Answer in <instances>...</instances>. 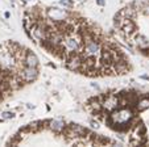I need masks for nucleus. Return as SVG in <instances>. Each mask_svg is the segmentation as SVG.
Instances as JSON below:
<instances>
[{
    "label": "nucleus",
    "instance_id": "1",
    "mask_svg": "<svg viewBox=\"0 0 149 147\" xmlns=\"http://www.w3.org/2000/svg\"><path fill=\"white\" fill-rule=\"evenodd\" d=\"M132 118H133L132 110L129 108H121V109H115V110L111 112L110 122L112 123V125L120 128V126L128 125Z\"/></svg>",
    "mask_w": 149,
    "mask_h": 147
},
{
    "label": "nucleus",
    "instance_id": "2",
    "mask_svg": "<svg viewBox=\"0 0 149 147\" xmlns=\"http://www.w3.org/2000/svg\"><path fill=\"white\" fill-rule=\"evenodd\" d=\"M82 43H83L82 37L74 30H71L69 34H66V37L63 38V42H62V45H65V49L67 53L79 51L82 49Z\"/></svg>",
    "mask_w": 149,
    "mask_h": 147
},
{
    "label": "nucleus",
    "instance_id": "3",
    "mask_svg": "<svg viewBox=\"0 0 149 147\" xmlns=\"http://www.w3.org/2000/svg\"><path fill=\"white\" fill-rule=\"evenodd\" d=\"M102 50V46L99 41H96L93 37H87L85 41V46H83V51H85V58H88V56H95L99 55Z\"/></svg>",
    "mask_w": 149,
    "mask_h": 147
},
{
    "label": "nucleus",
    "instance_id": "4",
    "mask_svg": "<svg viewBox=\"0 0 149 147\" xmlns=\"http://www.w3.org/2000/svg\"><path fill=\"white\" fill-rule=\"evenodd\" d=\"M37 75H38V72L36 70V67H30V66L24 67L20 72V77L22 82H33L37 77Z\"/></svg>",
    "mask_w": 149,
    "mask_h": 147
},
{
    "label": "nucleus",
    "instance_id": "5",
    "mask_svg": "<svg viewBox=\"0 0 149 147\" xmlns=\"http://www.w3.org/2000/svg\"><path fill=\"white\" fill-rule=\"evenodd\" d=\"M48 16L50 20L54 21H63L67 17V12L65 9H60V8H50L48 9Z\"/></svg>",
    "mask_w": 149,
    "mask_h": 147
},
{
    "label": "nucleus",
    "instance_id": "6",
    "mask_svg": "<svg viewBox=\"0 0 149 147\" xmlns=\"http://www.w3.org/2000/svg\"><path fill=\"white\" fill-rule=\"evenodd\" d=\"M102 106L106 110H108V112L115 110V109L119 106V97H118V96H113V95L106 97V100L103 101Z\"/></svg>",
    "mask_w": 149,
    "mask_h": 147
},
{
    "label": "nucleus",
    "instance_id": "7",
    "mask_svg": "<svg viewBox=\"0 0 149 147\" xmlns=\"http://www.w3.org/2000/svg\"><path fill=\"white\" fill-rule=\"evenodd\" d=\"M66 66H67L70 70H75V71H78V70H81L82 67H83V59H82V58H79L78 55H71L70 58H69Z\"/></svg>",
    "mask_w": 149,
    "mask_h": 147
},
{
    "label": "nucleus",
    "instance_id": "8",
    "mask_svg": "<svg viewBox=\"0 0 149 147\" xmlns=\"http://www.w3.org/2000/svg\"><path fill=\"white\" fill-rule=\"evenodd\" d=\"M120 26H121V29L124 30V33L125 34H131V33L133 32V30H136V25L133 24V22L129 20V18H124L123 20V22L120 24Z\"/></svg>",
    "mask_w": 149,
    "mask_h": 147
},
{
    "label": "nucleus",
    "instance_id": "9",
    "mask_svg": "<svg viewBox=\"0 0 149 147\" xmlns=\"http://www.w3.org/2000/svg\"><path fill=\"white\" fill-rule=\"evenodd\" d=\"M50 129L55 133H61L65 129V122L62 120H53L50 121Z\"/></svg>",
    "mask_w": 149,
    "mask_h": 147
},
{
    "label": "nucleus",
    "instance_id": "10",
    "mask_svg": "<svg viewBox=\"0 0 149 147\" xmlns=\"http://www.w3.org/2000/svg\"><path fill=\"white\" fill-rule=\"evenodd\" d=\"M24 62H25V64H27V66H30V67H37V64H38V59H37V56L34 55L33 53H27Z\"/></svg>",
    "mask_w": 149,
    "mask_h": 147
},
{
    "label": "nucleus",
    "instance_id": "11",
    "mask_svg": "<svg viewBox=\"0 0 149 147\" xmlns=\"http://www.w3.org/2000/svg\"><path fill=\"white\" fill-rule=\"evenodd\" d=\"M69 131H71V133H74V135H83L87 130L83 128V126H81V125H77V123H71L70 126H69Z\"/></svg>",
    "mask_w": 149,
    "mask_h": 147
},
{
    "label": "nucleus",
    "instance_id": "12",
    "mask_svg": "<svg viewBox=\"0 0 149 147\" xmlns=\"http://www.w3.org/2000/svg\"><path fill=\"white\" fill-rule=\"evenodd\" d=\"M135 41H136V45H137V46H139V47H141V49H145V47H148V45H149V41H148V38H146L145 36H143V34H139V36H136Z\"/></svg>",
    "mask_w": 149,
    "mask_h": 147
},
{
    "label": "nucleus",
    "instance_id": "13",
    "mask_svg": "<svg viewBox=\"0 0 149 147\" xmlns=\"http://www.w3.org/2000/svg\"><path fill=\"white\" fill-rule=\"evenodd\" d=\"M148 108H149V99L148 97L139 100V103H137V109L139 110H145Z\"/></svg>",
    "mask_w": 149,
    "mask_h": 147
},
{
    "label": "nucleus",
    "instance_id": "14",
    "mask_svg": "<svg viewBox=\"0 0 149 147\" xmlns=\"http://www.w3.org/2000/svg\"><path fill=\"white\" fill-rule=\"evenodd\" d=\"M15 117V114L12 112H4L3 114H2V118L3 120H8V118H13Z\"/></svg>",
    "mask_w": 149,
    "mask_h": 147
},
{
    "label": "nucleus",
    "instance_id": "15",
    "mask_svg": "<svg viewBox=\"0 0 149 147\" xmlns=\"http://www.w3.org/2000/svg\"><path fill=\"white\" fill-rule=\"evenodd\" d=\"M60 4H62V5H65V7H73V0H61L60 2Z\"/></svg>",
    "mask_w": 149,
    "mask_h": 147
},
{
    "label": "nucleus",
    "instance_id": "16",
    "mask_svg": "<svg viewBox=\"0 0 149 147\" xmlns=\"http://www.w3.org/2000/svg\"><path fill=\"white\" fill-rule=\"evenodd\" d=\"M96 3H98V5H104L106 4L104 0H96Z\"/></svg>",
    "mask_w": 149,
    "mask_h": 147
},
{
    "label": "nucleus",
    "instance_id": "17",
    "mask_svg": "<svg viewBox=\"0 0 149 147\" xmlns=\"http://www.w3.org/2000/svg\"><path fill=\"white\" fill-rule=\"evenodd\" d=\"M91 125H93L94 128H98V123H96V122H94V121H91Z\"/></svg>",
    "mask_w": 149,
    "mask_h": 147
},
{
    "label": "nucleus",
    "instance_id": "18",
    "mask_svg": "<svg viewBox=\"0 0 149 147\" xmlns=\"http://www.w3.org/2000/svg\"><path fill=\"white\" fill-rule=\"evenodd\" d=\"M141 77H143V79H145V80H149V76H146V75H143Z\"/></svg>",
    "mask_w": 149,
    "mask_h": 147
}]
</instances>
